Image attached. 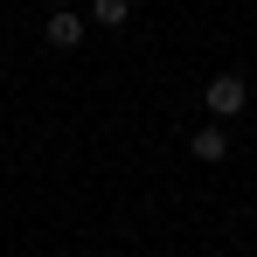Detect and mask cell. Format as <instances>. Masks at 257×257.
<instances>
[{
  "label": "cell",
  "instance_id": "cell-1",
  "mask_svg": "<svg viewBox=\"0 0 257 257\" xmlns=\"http://www.w3.org/2000/svg\"><path fill=\"white\" fill-rule=\"evenodd\" d=\"M202 104H209V118H243V104H250V90H243V77H209V90H202Z\"/></svg>",
  "mask_w": 257,
  "mask_h": 257
},
{
  "label": "cell",
  "instance_id": "cell-4",
  "mask_svg": "<svg viewBox=\"0 0 257 257\" xmlns=\"http://www.w3.org/2000/svg\"><path fill=\"white\" fill-rule=\"evenodd\" d=\"M90 21H104V28H125V21H132V0H90Z\"/></svg>",
  "mask_w": 257,
  "mask_h": 257
},
{
  "label": "cell",
  "instance_id": "cell-5",
  "mask_svg": "<svg viewBox=\"0 0 257 257\" xmlns=\"http://www.w3.org/2000/svg\"><path fill=\"white\" fill-rule=\"evenodd\" d=\"M49 7H70V0H49Z\"/></svg>",
  "mask_w": 257,
  "mask_h": 257
},
{
  "label": "cell",
  "instance_id": "cell-3",
  "mask_svg": "<svg viewBox=\"0 0 257 257\" xmlns=\"http://www.w3.org/2000/svg\"><path fill=\"white\" fill-rule=\"evenodd\" d=\"M49 49H84V21H77V14H70V7H56V14H49Z\"/></svg>",
  "mask_w": 257,
  "mask_h": 257
},
{
  "label": "cell",
  "instance_id": "cell-2",
  "mask_svg": "<svg viewBox=\"0 0 257 257\" xmlns=\"http://www.w3.org/2000/svg\"><path fill=\"white\" fill-rule=\"evenodd\" d=\"M188 153H195L202 167H215V160H229V132H222V118H215V125H195V139H188Z\"/></svg>",
  "mask_w": 257,
  "mask_h": 257
}]
</instances>
